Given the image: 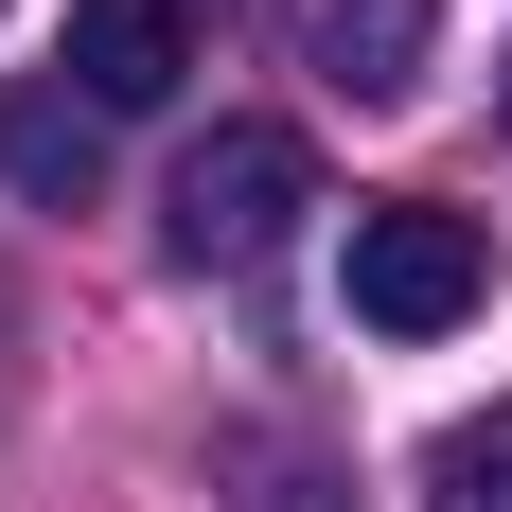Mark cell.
<instances>
[{"instance_id":"6da1fadb","label":"cell","mask_w":512,"mask_h":512,"mask_svg":"<svg viewBox=\"0 0 512 512\" xmlns=\"http://www.w3.org/2000/svg\"><path fill=\"white\" fill-rule=\"evenodd\" d=\"M495 301V230L442 195H371L354 212V318L371 336H460V318Z\"/></svg>"},{"instance_id":"7a4b0ae2","label":"cell","mask_w":512,"mask_h":512,"mask_svg":"<svg viewBox=\"0 0 512 512\" xmlns=\"http://www.w3.org/2000/svg\"><path fill=\"white\" fill-rule=\"evenodd\" d=\"M301 212H318L301 124H212V142L177 159V265H283Z\"/></svg>"},{"instance_id":"3957f363","label":"cell","mask_w":512,"mask_h":512,"mask_svg":"<svg viewBox=\"0 0 512 512\" xmlns=\"http://www.w3.org/2000/svg\"><path fill=\"white\" fill-rule=\"evenodd\" d=\"M283 53H301L336 106H407L424 53H442V0H283Z\"/></svg>"},{"instance_id":"277c9868","label":"cell","mask_w":512,"mask_h":512,"mask_svg":"<svg viewBox=\"0 0 512 512\" xmlns=\"http://www.w3.org/2000/svg\"><path fill=\"white\" fill-rule=\"evenodd\" d=\"M195 71V0H71V89L89 106H159Z\"/></svg>"},{"instance_id":"5b68a950","label":"cell","mask_w":512,"mask_h":512,"mask_svg":"<svg viewBox=\"0 0 512 512\" xmlns=\"http://www.w3.org/2000/svg\"><path fill=\"white\" fill-rule=\"evenodd\" d=\"M0 177L18 195H89L106 177V106L89 89H0Z\"/></svg>"},{"instance_id":"8992f818","label":"cell","mask_w":512,"mask_h":512,"mask_svg":"<svg viewBox=\"0 0 512 512\" xmlns=\"http://www.w3.org/2000/svg\"><path fill=\"white\" fill-rule=\"evenodd\" d=\"M424 495H442V512H512V389H495L477 424H442V460H424Z\"/></svg>"},{"instance_id":"52a82bcc","label":"cell","mask_w":512,"mask_h":512,"mask_svg":"<svg viewBox=\"0 0 512 512\" xmlns=\"http://www.w3.org/2000/svg\"><path fill=\"white\" fill-rule=\"evenodd\" d=\"M212 477H248V512H318V460H283V442H248V424L212 442Z\"/></svg>"}]
</instances>
